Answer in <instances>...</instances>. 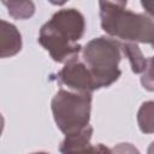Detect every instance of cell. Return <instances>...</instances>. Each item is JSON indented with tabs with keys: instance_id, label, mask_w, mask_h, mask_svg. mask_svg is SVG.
I'll return each instance as SVG.
<instances>
[{
	"instance_id": "7c38bea8",
	"label": "cell",
	"mask_w": 154,
	"mask_h": 154,
	"mask_svg": "<svg viewBox=\"0 0 154 154\" xmlns=\"http://www.w3.org/2000/svg\"><path fill=\"white\" fill-rule=\"evenodd\" d=\"M51 4H53V5H57V6H61V5H64V4H66L69 0H48Z\"/></svg>"
},
{
	"instance_id": "7a4b0ae2",
	"label": "cell",
	"mask_w": 154,
	"mask_h": 154,
	"mask_svg": "<svg viewBox=\"0 0 154 154\" xmlns=\"http://www.w3.org/2000/svg\"><path fill=\"white\" fill-rule=\"evenodd\" d=\"M126 4L128 0H99L102 30L118 41L153 45L152 17L126 10Z\"/></svg>"
},
{
	"instance_id": "277c9868",
	"label": "cell",
	"mask_w": 154,
	"mask_h": 154,
	"mask_svg": "<svg viewBox=\"0 0 154 154\" xmlns=\"http://www.w3.org/2000/svg\"><path fill=\"white\" fill-rule=\"evenodd\" d=\"M91 93H77L59 89L52 101L51 108L58 129L66 136L79 132L90 125Z\"/></svg>"
},
{
	"instance_id": "52a82bcc",
	"label": "cell",
	"mask_w": 154,
	"mask_h": 154,
	"mask_svg": "<svg viewBox=\"0 0 154 154\" xmlns=\"http://www.w3.org/2000/svg\"><path fill=\"white\" fill-rule=\"evenodd\" d=\"M93 136V126L88 125L83 130L76 134L66 135L61 142L59 150L61 153H75V152H94L95 148L91 147L90 140Z\"/></svg>"
},
{
	"instance_id": "8992f818",
	"label": "cell",
	"mask_w": 154,
	"mask_h": 154,
	"mask_svg": "<svg viewBox=\"0 0 154 154\" xmlns=\"http://www.w3.org/2000/svg\"><path fill=\"white\" fill-rule=\"evenodd\" d=\"M22 46V35L17 26L0 19V59L14 57L20 52Z\"/></svg>"
},
{
	"instance_id": "3957f363",
	"label": "cell",
	"mask_w": 154,
	"mask_h": 154,
	"mask_svg": "<svg viewBox=\"0 0 154 154\" xmlns=\"http://www.w3.org/2000/svg\"><path fill=\"white\" fill-rule=\"evenodd\" d=\"M79 58L91 75L95 90L112 85L122 75L120 41L111 36H100L87 42L81 49Z\"/></svg>"
},
{
	"instance_id": "5b68a950",
	"label": "cell",
	"mask_w": 154,
	"mask_h": 154,
	"mask_svg": "<svg viewBox=\"0 0 154 154\" xmlns=\"http://www.w3.org/2000/svg\"><path fill=\"white\" fill-rule=\"evenodd\" d=\"M51 77L52 79L57 81L58 84L65 85L72 91L93 93L95 90L91 75L79 58V54L65 61L63 69Z\"/></svg>"
},
{
	"instance_id": "6da1fadb",
	"label": "cell",
	"mask_w": 154,
	"mask_h": 154,
	"mask_svg": "<svg viewBox=\"0 0 154 154\" xmlns=\"http://www.w3.org/2000/svg\"><path fill=\"white\" fill-rule=\"evenodd\" d=\"M84 31V16L76 8H63L41 26L37 41L55 63H65L81 53L78 41Z\"/></svg>"
},
{
	"instance_id": "4fadbf2b",
	"label": "cell",
	"mask_w": 154,
	"mask_h": 154,
	"mask_svg": "<svg viewBox=\"0 0 154 154\" xmlns=\"http://www.w3.org/2000/svg\"><path fill=\"white\" fill-rule=\"evenodd\" d=\"M4 126H5V119H4V116L0 113V136H1V134H2Z\"/></svg>"
},
{
	"instance_id": "30bf717a",
	"label": "cell",
	"mask_w": 154,
	"mask_h": 154,
	"mask_svg": "<svg viewBox=\"0 0 154 154\" xmlns=\"http://www.w3.org/2000/svg\"><path fill=\"white\" fill-rule=\"evenodd\" d=\"M153 101H147L142 103L137 113L138 126L144 134L153 132Z\"/></svg>"
},
{
	"instance_id": "ba28073f",
	"label": "cell",
	"mask_w": 154,
	"mask_h": 154,
	"mask_svg": "<svg viewBox=\"0 0 154 154\" xmlns=\"http://www.w3.org/2000/svg\"><path fill=\"white\" fill-rule=\"evenodd\" d=\"M120 49H122V54H124L131 66V71L134 73H142L148 64L153 60L152 57H149L148 59L144 58L143 53L141 52L138 45L136 42H128V41H120Z\"/></svg>"
},
{
	"instance_id": "8fae6325",
	"label": "cell",
	"mask_w": 154,
	"mask_h": 154,
	"mask_svg": "<svg viewBox=\"0 0 154 154\" xmlns=\"http://www.w3.org/2000/svg\"><path fill=\"white\" fill-rule=\"evenodd\" d=\"M141 4L143 6V8L146 10V12L152 17V14H153V0H141Z\"/></svg>"
},
{
	"instance_id": "9c48e42d",
	"label": "cell",
	"mask_w": 154,
	"mask_h": 154,
	"mask_svg": "<svg viewBox=\"0 0 154 154\" xmlns=\"http://www.w3.org/2000/svg\"><path fill=\"white\" fill-rule=\"evenodd\" d=\"M1 2L7 7L10 17L18 20L31 18L36 10L32 0H1Z\"/></svg>"
}]
</instances>
